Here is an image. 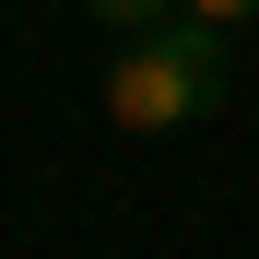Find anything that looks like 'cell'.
I'll return each instance as SVG.
<instances>
[{
  "label": "cell",
  "instance_id": "cell-2",
  "mask_svg": "<svg viewBox=\"0 0 259 259\" xmlns=\"http://www.w3.org/2000/svg\"><path fill=\"white\" fill-rule=\"evenodd\" d=\"M82 12L118 24V35H153V24H177V12H189V0H82Z\"/></svg>",
  "mask_w": 259,
  "mask_h": 259
},
{
  "label": "cell",
  "instance_id": "cell-1",
  "mask_svg": "<svg viewBox=\"0 0 259 259\" xmlns=\"http://www.w3.org/2000/svg\"><path fill=\"white\" fill-rule=\"evenodd\" d=\"M212 106H224V24H200V12L130 35L106 59V118L118 130H189Z\"/></svg>",
  "mask_w": 259,
  "mask_h": 259
},
{
  "label": "cell",
  "instance_id": "cell-3",
  "mask_svg": "<svg viewBox=\"0 0 259 259\" xmlns=\"http://www.w3.org/2000/svg\"><path fill=\"white\" fill-rule=\"evenodd\" d=\"M200 24H259V0H189Z\"/></svg>",
  "mask_w": 259,
  "mask_h": 259
}]
</instances>
